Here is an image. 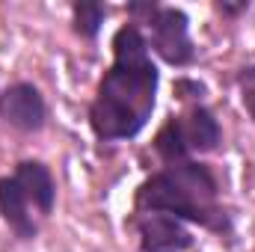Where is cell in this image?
<instances>
[{"label":"cell","instance_id":"obj_1","mask_svg":"<svg viewBox=\"0 0 255 252\" xmlns=\"http://www.w3.org/2000/svg\"><path fill=\"white\" fill-rule=\"evenodd\" d=\"M157 83L160 71L151 60L148 39L136 24H122L113 33V65L89 104L92 133L101 142L133 139L154 113Z\"/></svg>","mask_w":255,"mask_h":252},{"label":"cell","instance_id":"obj_2","mask_svg":"<svg viewBox=\"0 0 255 252\" xmlns=\"http://www.w3.org/2000/svg\"><path fill=\"white\" fill-rule=\"evenodd\" d=\"M220 181L208 163L181 160L151 172L133 196V214H169L181 223H199L217 235L232 232V217L217 205Z\"/></svg>","mask_w":255,"mask_h":252},{"label":"cell","instance_id":"obj_3","mask_svg":"<svg viewBox=\"0 0 255 252\" xmlns=\"http://www.w3.org/2000/svg\"><path fill=\"white\" fill-rule=\"evenodd\" d=\"M151 42L148 48L166 65L184 68L196 60V45L190 39V18L178 6H157L151 21Z\"/></svg>","mask_w":255,"mask_h":252},{"label":"cell","instance_id":"obj_4","mask_svg":"<svg viewBox=\"0 0 255 252\" xmlns=\"http://www.w3.org/2000/svg\"><path fill=\"white\" fill-rule=\"evenodd\" d=\"M0 119L21 133H39L48 122L45 95L27 80L9 83L0 92Z\"/></svg>","mask_w":255,"mask_h":252},{"label":"cell","instance_id":"obj_5","mask_svg":"<svg viewBox=\"0 0 255 252\" xmlns=\"http://www.w3.org/2000/svg\"><path fill=\"white\" fill-rule=\"evenodd\" d=\"M133 229L139 238V252H190V229L169 214H133Z\"/></svg>","mask_w":255,"mask_h":252},{"label":"cell","instance_id":"obj_6","mask_svg":"<svg viewBox=\"0 0 255 252\" xmlns=\"http://www.w3.org/2000/svg\"><path fill=\"white\" fill-rule=\"evenodd\" d=\"M178 127H181V136H184V145L190 154H211L220 148L223 142V127L217 122V116L205 107V104H193L187 113L175 116Z\"/></svg>","mask_w":255,"mask_h":252},{"label":"cell","instance_id":"obj_7","mask_svg":"<svg viewBox=\"0 0 255 252\" xmlns=\"http://www.w3.org/2000/svg\"><path fill=\"white\" fill-rule=\"evenodd\" d=\"M18 187L24 190L27 202L42 214L48 217L54 211V202H57V181L51 175V169L42 163V160H18L15 163V175Z\"/></svg>","mask_w":255,"mask_h":252},{"label":"cell","instance_id":"obj_8","mask_svg":"<svg viewBox=\"0 0 255 252\" xmlns=\"http://www.w3.org/2000/svg\"><path fill=\"white\" fill-rule=\"evenodd\" d=\"M0 220L12 229V235L18 241H33L39 235V226L30 214V202H27L24 190L9 175L0 178Z\"/></svg>","mask_w":255,"mask_h":252},{"label":"cell","instance_id":"obj_9","mask_svg":"<svg viewBox=\"0 0 255 252\" xmlns=\"http://www.w3.org/2000/svg\"><path fill=\"white\" fill-rule=\"evenodd\" d=\"M154 151L163 160V166L181 163V160H190L193 157L190 151H187V145H184V136H181V127H178V119L175 116H169L160 125V130L154 133Z\"/></svg>","mask_w":255,"mask_h":252},{"label":"cell","instance_id":"obj_10","mask_svg":"<svg viewBox=\"0 0 255 252\" xmlns=\"http://www.w3.org/2000/svg\"><path fill=\"white\" fill-rule=\"evenodd\" d=\"M107 18V6L104 3H95V0H77L71 6V24H74V33L80 39H98L101 33V24Z\"/></svg>","mask_w":255,"mask_h":252},{"label":"cell","instance_id":"obj_11","mask_svg":"<svg viewBox=\"0 0 255 252\" xmlns=\"http://www.w3.org/2000/svg\"><path fill=\"white\" fill-rule=\"evenodd\" d=\"M241 101L255 122V65H247L241 71Z\"/></svg>","mask_w":255,"mask_h":252},{"label":"cell","instance_id":"obj_12","mask_svg":"<svg viewBox=\"0 0 255 252\" xmlns=\"http://www.w3.org/2000/svg\"><path fill=\"white\" fill-rule=\"evenodd\" d=\"M172 92L181 98V101H202L205 95H208V89H205V83H196V80H178L175 86H172Z\"/></svg>","mask_w":255,"mask_h":252},{"label":"cell","instance_id":"obj_13","mask_svg":"<svg viewBox=\"0 0 255 252\" xmlns=\"http://www.w3.org/2000/svg\"><path fill=\"white\" fill-rule=\"evenodd\" d=\"M217 9H220L223 15H241V12L250 9V3H217Z\"/></svg>","mask_w":255,"mask_h":252}]
</instances>
